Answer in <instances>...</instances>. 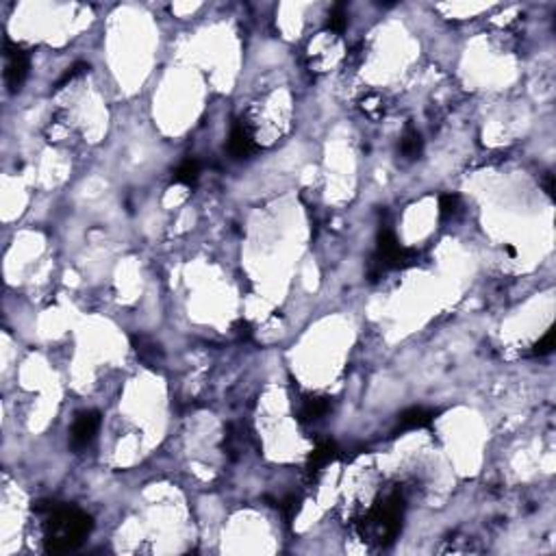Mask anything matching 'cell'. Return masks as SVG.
<instances>
[{"label": "cell", "mask_w": 556, "mask_h": 556, "mask_svg": "<svg viewBox=\"0 0 556 556\" xmlns=\"http://www.w3.org/2000/svg\"><path fill=\"white\" fill-rule=\"evenodd\" d=\"M329 411H331V400L329 398H309V400H304V406H302L300 415H302L304 422H318Z\"/></svg>", "instance_id": "cell-10"}, {"label": "cell", "mask_w": 556, "mask_h": 556, "mask_svg": "<svg viewBox=\"0 0 556 556\" xmlns=\"http://www.w3.org/2000/svg\"><path fill=\"white\" fill-rule=\"evenodd\" d=\"M5 57H7V70H5V80L9 92H18L24 83V78L28 74V65H31V57L24 48H20L18 44H5Z\"/></svg>", "instance_id": "cell-3"}, {"label": "cell", "mask_w": 556, "mask_h": 556, "mask_svg": "<svg viewBox=\"0 0 556 556\" xmlns=\"http://www.w3.org/2000/svg\"><path fill=\"white\" fill-rule=\"evenodd\" d=\"M348 24V13L343 9V5H335L329 13V28L335 31V33H343Z\"/></svg>", "instance_id": "cell-13"}, {"label": "cell", "mask_w": 556, "mask_h": 556, "mask_svg": "<svg viewBox=\"0 0 556 556\" xmlns=\"http://www.w3.org/2000/svg\"><path fill=\"white\" fill-rule=\"evenodd\" d=\"M424 150V141H422V135L413 126H406L404 135L400 139V153L406 157V159H419Z\"/></svg>", "instance_id": "cell-9"}, {"label": "cell", "mask_w": 556, "mask_h": 556, "mask_svg": "<svg viewBox=\"0 0 556 556\" xmlns=\"http://www.w3.org/2000/svg\"><path fill=\"white\" fill-rule=\"evenodd\" d=\"M85 70H89V68H87V63H76V65H72V68H70L68 72H65V74H63V78H61L59 83H57V89H59V87H63L65 83H68V80L76 78L78 74H83Z\"/></svg>", "instance_id": "cell-15"}, {"label": "cell", "mask_w": 556, "mask_h": 556, "mask_svg": "<svg viewBox=\"0 0 556 556\" xmlns=\"http://www.w3.org/2000/svg\"><path fill=\"white\" fill-rule=\"evenodd\" d=\"M459 207H461V198L456 193H446V196H441V200H439V214L441 218H452L459 214Z\"/></svg>", "instance_id": "cell-12"}, {"label": "cell", "mask_w": 556, "mask_h": 556, "mask_svg": "<svg viewBox=\"0 0 556 556\" xmlns=\"http://www.w3.org/2000/svg\"><path fill=\"white\" fill-rule=\"evenodd\" d=\"M433 419H435L433 411H428V408H424V406H413L398 417V431H417V428L428 426Z\"/></svg>", "instance_id": "cell-7"}, {"label": "cell", "mask_w": 556, "mask_h": 556, "mask_svg": "<svg viewBox=\"0 0 556 556\" xmlns=\"http://www.w3.org/2000/svg\"><path fill=\"white\" fill-rule=\"evenodd\" d=\"M552 348H554V329H550L541 339H539V341L535 343L532 352H535L537 356H544V354H550Z\"/></svg>", "instance_id": "cell-14"}, {"label": "cell", "mask_w": 556, "mask_h": 556, "mask_svg": "<svg viewBox=\"0 0 556 556\" xmlns=\"http://www.w3.org/2000/svg\"><path fill=\"white\" fill-rule=\"evenodd\" d=\"M257 150L254 146V135L248 128L246 122H237L231 130V139H228V153L235 159H246Z\"/></svg>", "instance_id": "cell-5"}, {"label": "cell", "mask_w": 556, "mask_h": 556, "mask_svg": "<svg viewBox=\"0 0 556 556\" xmlns=\"http://www.w3.org/2000/svg\"><path fill=\"white\" fill-rule=\"evenodd\" d=\"M335 456H337V448L333 441H320L315 452L311 454V459H309V471H315V474L322 471Z\"/></svg>", "instance_id": "cell-8"}, {"label": "cell", "mask_w": 556, "mask_h": 556, "mask_svg": "<svg viewBox=\"0 0 556 556\" xmlns=\"http://www.w3.org/2000/svg\"><path fill=\"white\" fill-rule=\"evenodd\" d=\"M98 428H101V413H98V411L78 413L74 424H72V431H70V446L74 450L87 448L92 441L96 439Z\"/></svg>", "instance_id": "cell-4"}, {"label": "cell", "mask_w": 556, "mask_h": 556, "mask_svg": "<svg viewBox=\"0 0 556 556\" xmlns=\"http://www.w3.org/2000/svg\"><path fill=\"white\" fill-rule=\"evenodd\" d=\"M33 511L46 517V550L51 554L76 550L94 526L87 513L59 502H37Z\"/></svg>", "instance_id": "cell-1"}, {"label": "cell", "mask_w": 556, "mask_h": 556, "mask_svg": "<svg viewBox=\"0 0 556 556\" xmlns=\"http://www.w3.org/2000/svg\"><path fill=\"white\" fill-rule=\"evenodd\" d=\"M404 513V498L400 492H391L383 502H379L372 509V513L365 517V530L363 537L372 532V537L381 546L394 541V537L400 530Z\"/></svg>", "instance_id": "cell-2"}, {"label": "cell", "mask_w": 556, "mask_h": 556, "mask_svg": "<svg viewBox=\"0 0 556 556\" xmlns=\"http://www.w3.org/2000/svg\"><path fill=\"white\" fill-rule=\"evenodd\" d=\"M198 174H200V166L196 159H187L183 161L181 166L176 168L174 172V183H181V185H193L198 181Z\"/></svg>", "instance_id": "cell-11"}, {"label": "cell", "mask_w": 556, "mask_h": 556, "mask_svg": "<svg viewBox=\"0 0 556 556\" xmlns=\"http://www.w3.org/2000/svg\"><path fill=\"white\" fill-rule=\"evenodd\" d=\"M133 346H135V352L141 361L148 365V367H157L161 361H163V350L157 341H153L150 337L146 335H135L133 337Z\"/></svg>", "instance_id": "cell-6"}]
</instances>
